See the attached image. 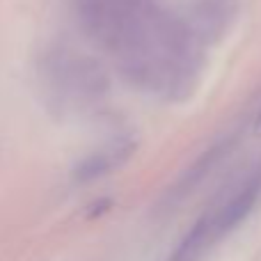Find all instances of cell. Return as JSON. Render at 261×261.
Here are the masks:
<instances>
[{"instance_id": "obj_1", "label": "cell", "mask_w": 261, "mask_h": 261, "mask_svg": "<svg viewBox=\"0 0 261 261\" xmlns=\"http://www.w3.org/2000/svg\"><path fill=\"white\" fill-rule=\"evenodd\" d=\"M254 197H257V186H248V188H245L243 193H241L239 197H236L234 202L225 208V213H222V227L236 225V222H239L241 218L248 213V208L252 206Z\"/></svg>"}]
</instances>
